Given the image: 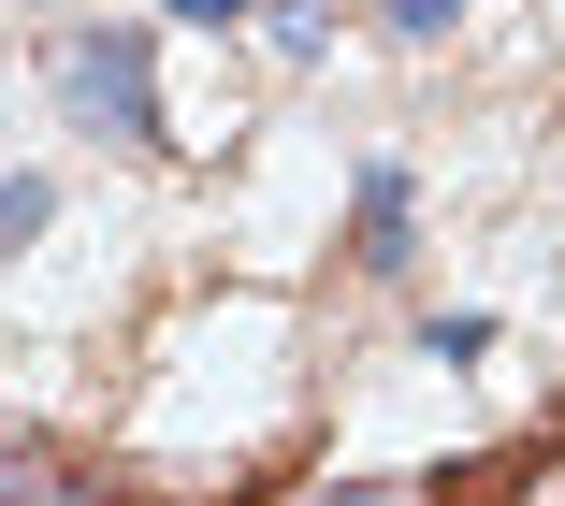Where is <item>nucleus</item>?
Masks as SVG:
<instances>
[{
    "label": "nucleus",
    "instance_id": "f257e3e1",
    "mask_svg": "<svg viewBox=\"0 0 565 506\" xmlns=\"http://www.w3.org/2000/svg\"><path fill=\"white\" fill-rule=\"evenodd\" d=\"M58 87L102 146H160V87H146V30H73L58 44Z\"/></svg>",
    "mask_w": 565,
    "mask_h": 506
},
{
    "label": "nucleus",
    "instance_id": "f03ea898",
    "mask_svg": "<svg viewBox=\"0 0 565 506\" xmlns=\"http://www.w3.org/2000/svg\"><path fill=\"white\" fill-rule=\"evenodd\" d=\"M363 276H406V174L363 160Z\"/></svg>",
    "mask_w": 565,
    "mask_h": 506
},
{
    "label": "nucleus",
    "instance_id": "7ed1b4c3",
    "mask_svg": "<svg viewBox=\"0 0 565 506\" xmlns=\"http://www.w3.org/2000/svg\"><path fill=\"white\" fill-rule=\"evenodd\" d=\"M377 30H392V44H449V30H465V0H377Z\"/></svg>",
    "mask_w": 565,
    "mask_h": 506
},
{
    "label": "nucleus",
    "instance_id": "20e7f679",
    "mask_svg": "<svg viewBox=\"0 0 565 506\" xmlns=\"http://www.w3.org/2000/svg\"><path fill=\"white\" fill-rule=\"evenodd\" d=\"M160 15H174V30H247L262 0H160Z\"/></svg>",
    "mask_w": 565,
    "mask_h": 506
},
{
    "label": "nucleus",
    "instance_id": "39448f33",
    "mask_svg": "<svg viewBox=\"0 0 565 506\" xmlns=\"http://www.w3.org/2000/svg\"><path fill=\"white\" fill-rule=\"evenodd\" d=\"M319 506H392V492H319Z\"/></svg>",
    "mask_w": 565,
    "mask_h": 506
},
{
    "label": "nucleus",
    "instance_id": "423d86ee",
    "mask_svg": "<svg viewBox=\"0 0 565 506\" xmlns=\"http://www.w3.org/2000/svg\"><path fill=\"white\" fill-rule=\"evenodd\" d=\"M262 15H319V0H262Z\"/></svg>",
    "mask_w": 565,
    "mask_h": 506
},
{
    "label": "nucleus",
    "instance_id": "0eeeda50",
    "mask_svg": "<svg viewBox=\"0 0 565 506\" xmlns=\"http://www.w3.org/2000/svg\"><path fill=\"white\" fill-rule=\"evenodd\" d=\"M15 506H58V492H44V477H30V492H15Z\"/></svg>",
    "mask_w": 565,
    "mask_h": 506
}]
</instances>
